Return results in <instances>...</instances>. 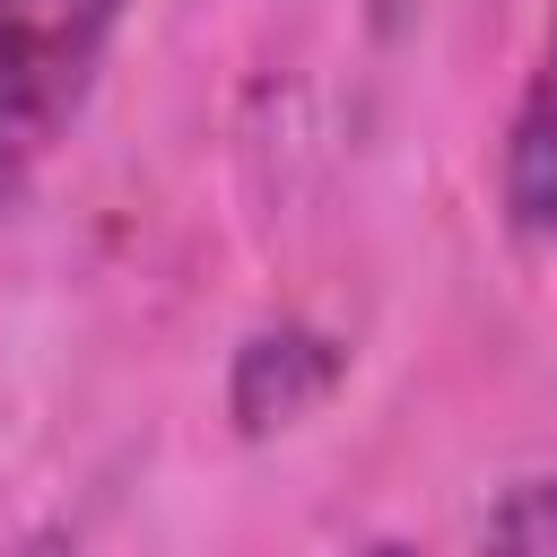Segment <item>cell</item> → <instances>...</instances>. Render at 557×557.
I'll return each mask as SVG.
<instances>
[{"mask_svg": "<svg viewBox=\"0 0 557 557\" xmlns=\"http://www.w3.org/2000/svg\"><path fill=\"white\" fill-rule=\"evenodd\" d=\"M122 0H0V209L78 122Z\"/></svg>", "mask_w": 557, "mask_h": 557, "instance_id": "6da1fadb", "label": "cell"}, {"mask_svg": "<svg viewBox=\"0 0 557 557\" xmlns=\"http://www.w3.org/2000/svg\"><path fill=\"white\" fill-rule=\"evenodd\" d=\"M339 374H348V348L331 331L261 322V331H244V348L226 366V418H235V435H278L305 409H322L339 392Z\"/></svg>", "mask_w": 557, "mask_h": 557, "instance_id": "7a4b0ae2", "label": "cell"}, {"mask_svg": "<svg viewBox=\"0 0 557 557\" xmlns=\"http://www.w3.org/2000/svg\"><path fill=\"white\" fill-rule=\"evenodd\" d=\"M505 209L522 235H557V35H548L540 78L522 87V113L505 139Z\"/></svg>", "mask_w": 557, "mask_h": 557, "instance_id": "3957f363", "label": "cell"}, {"mask_svg": "<svg viewBox=\"0 0 557 557\" xmlns=\"http://www.w3.org/2000/svg\"><path fill=\"white\" fill-rule=\"evenodd\" d=\"M479 557H557V479H513L487 513Z\"/></svg>", "mask_w": 557, "mask_h": 557, "instance_id": "277c9868", "label": "cell"}, {"mask_svg": "<svg viewBox=\"0 0 557 557\" xmlns=\"http://www.w3.org/2000/svg\"><path fill=\"white\" fill-rule=\"evenodd\" d=\"M9 557H78V548H70V531H26V540H9Z\"/></svg>", "mask_w": 557, "mask_h": 557, "instance_id": "5b68a950", "label": "cell"}, {"mask_svg": "<svg viewBox=\"0 0 557 557\" xmlns=\"http://www.w3.org/2000/svg\"><path fill=\"white\" fill-rule=\"evenodd\" d=\"M357 557H418V548H409V540H366Z\"/></svg>", "mask_w": 557, "mask_h": 557, "instance_id": "8992f818", "label": "cell"}]
</instances>
